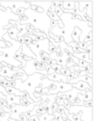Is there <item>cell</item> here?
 <instances>
[{"label": "cell", "instance_id": "obj_1", "mask_svg": "<svg viewBox=\"0 0 106 121\" xmlns=\"http://www.w3.org/2000/svg\"><path fill=\"white\" fill-rule=\"evenodd\" d=\"M47 11H44L42 13L34 12L32 9H26L23 13L24 17L27 20H19L21 25L29 24L33 27L35 30H39L47 35V39H49V31L51 29V19L47 14Z\"/></svg>", "mask_w": 106, "mask_h": 121}, {"label": "cell", "instance_id": "obj_2", "mask_svg": "<svg viewBox=\"0 0 106 121\" xmlns=\"http://www.w3.org/2000/svg\"><path fill=\"white\" fill-rule=\"evenodd\" d=\"M3 41L4 42H8L12 44L10 47H5V48H0V52H2L3 55L0 56V63L4 62L7 65L12 66L13 67H18L21 69V64L18 60L14 59V55L17 52V51L19 48H21L22 45L20 44V42H18L17 41H15L13 39H12L8 36V33H5L3 36Z\"/></svg>", "mask_w": 106, "mask_h": 121}, {"label": "cell", "instance_id": "obj_3", "mask_svg": "<svg viewBox=\"0 0 106 121\" xmlns=\"http://www.w3.org/2000/svg\"><path fill=\"white\" fill-rule=\"evenodd\" d=\"M49 44L50 42L47 38H45L42 41H39L37 42L35 44H30L28 45L29 48L31 49V51L32 52V53L36 56V59L35 60L38 62H42V58L40 56V52H46L47 54H50L51 52H49L48 48H49Z\"/></svg>", "mask_w": 106, "mask_h": 121}, {"label": "cell", "instance_id": "obj_4", "mask_svg": "<svg viewBox=\"0 0 106 121\" xmlns=\"http://www.w3.org/2000/svg\"><path fill=\"white\" fill-rule=\"evenodd\" d=\"M39 62L37 61L35 59H31L30 60L26 62V66L24 68H22V70L24 71L25 74L27 76H32V75L37 73V74L42 75V76H46L47 75V70H43V71H38L37 67H38Z\"/></svg>", "mask_w": 106, "mask_h": 121}, {"label": "cell", "instance_id": "obj_5", "mask_svg": "<svg viewBox=\"0 0 106 121\" xmlns=\"http://www.w3.org/2000/svg\"><path fill=\"white\" fill-rule=\"evenodd\" d=\"M0 5L5 9H9L14 14H17V10L21 8L27 9L31 7L29 2H0Z\"/></svg>", "mask_w": 106, "mask_h": 121}, {"label": "cell", "instance_id": "obj_6", "mask_svg": "<svg viewBox=\"0 0 106 121\" xmlns=\"http://www.w3.org/2000/svg\"><path fill=\"white\" fill-rule=\"evenodd\" d=\"M53 85L56 86L54 90L49 91L48 95H56L58 93H65L70 91L73 89L72 85L68 84V83H63V82H53Z\"/></svg>", "mask_w": 106, "mask_h": 121}, {"label": "cell", "instance_id": "obj_7", "mask_svg": "<svg viewBox=\"0 0 106 121\" xmlns=\"http://www.w3.org/2000/svg\"><path fill=\"white\" fill-rule=\"evenodd\" d=\"M92 4L93 2H78V5H79V10L80 12H83L84 9H85L86 14L89 18L92 19Z\"/></svg>", "mask_w": 106, "mask_h": 121}, {"label": "cell", "instance_id": "obj_8", "mask_svg": "<svg viewBox=\"0 0 106 121\" xmlns=\"http://www.w3.org/2000/svg\"><path fill=\"white\" fill-rule=\"evenodd\" d=\"M73 56H75L76 58L79 59V60H84L85 62H87L88 64L92 65V60L89 58V55L87 52H79V53H73Z\"/></svg>", "mask_w": 106, "mask_h": 121}, {"label": "cell", "instance_id": "obj_9", "mask_svg": "<svg viewBox=\"0 0 106 121\" xmlns=\"http://www.w3.org/2000/svg\"><path fill=\"white\" fill-rule=\"evenodd\" d=\"M5 90H6V91H7L8 94H9V95H13L18 96V97H24V96H25L26 92H22V91H18V90H17L14 87L6 86Z\"/></svg>", "mask_w": 106, "mask_h": 121}, {"label": "cell", "instance_id": "obj_10", "mask_svg": "<svg viewBox=\"0 0 106 121\" xmlns=\"http://www.w3.org/2000/svg\"><path fill=\"white\" fill-rule=\"evenodd\" d=\"M72 86L76 89L79 90L81 91H85V90H89V91H92V88L89 87V85L87 84L86 82H84V81H78L76 84H73Z\"/></svg>", "mask_w": 106, "mask_h": 121}, {"label": "cell", "instance_id": "obj_11", "mask_svg": "<svg viewBox=\"0 0 106 121\" xmlns=\"http://www.w3.org/2000/svg\"><path fill=\"white\" fill-rule=\"evenodd\" d=\"M21 53L23 54L24 56H27V57L36 59V56L32 53V52L31 51V49L29 48V47L27 45H26L25 43L22 45V52H21Z\"/></svg>", "mask_w": 106, "mask_h": 121}, {"label": "cell", "instance_id": "obj_12", "mask_svg": "<svg viewBox=\"0 0 106 121\" xmlns=\"http://www.w3.org/2000/svg\"><path fill=\"white\" fill-rule=\"evenodd\" d=\"M92 91H87L85 95L78 94L77 95V99H79L81 102H87V101L92 100Z\"/></svg>", "mask_w": 106, "mask_h": 121}, {"label": "cell", "instance_id": "obj_13", "mask_svg": "<svg viewBox=\"0 0 106 121\" xmlns=\"http://www.w3.org/2000/svg\"><path fill=\"white\" fill-rule=\"evenodd\" d=\"M8 36L11 37L12 39H13V40L15 41H17V34L19 33V31L17 29V27H16V25H13L11 28L8 29Z\"/></svg>", "mask_w": 106, "mask_h": 121}, {"label": "cell", "instance_id": "obj_14", "mask_svg": "<svg viewBox=\"0 0 106 121\" xmlns=\"http://www.w3.org/2000/svg\"><path fill=\"white\" fill-rule=\"evenodd\" d=\"M81 34V29H79L77 27H74V30H73L72 33H71V38H72L73 42H76V43H79L80 42V36Z\"/></svg>", "mask_w": 106, "mask_h": 121}, {"label": "cell", "instance_id": "obj_15", "mask_svg": "<svg viewBox=\"0 0 106 121\" xmlns=\"http://www.w3.org/2000/svg\"><path fill=\"white\" fill-rule=\"evenodd\" d=\"M37 115L39 119V121H54V116H53V114H51L50 115V114H47V112L42 114H37Z\"/></svg>", "mask_w": 106, "mask_h": 121}, {"label": "cell", "instance_id": "obj_16", "mask_svg": "<svg viewBox=\"0 0 106 121\" xmlns=\"http://www.w3.org/2000/svg\"><path fill=\"white\" fill-rule=\"evenodd\" d=\"M75 4L76 2H61V7L65 10H73L75 8Z\"/></svg>", "mask_w": 106, "mask_h": 121}, {"label": "cell", "instance_id": "obj_17", "mask_svg": "<svg viewBox=\"0 0 106 121\" xmlns=\"http://www.w3.org/2000/svg\"><path fill=\"white\" fill-rule=\"evenodd\" d=\"M47 16L50 17V19L51 21H56V22H60V21H61V19H60V17L56 15V13L55 12L50 13L49 14H47Z\"/></svg>", "mask_w": 106, "mask_h": 121}, {"label": "cell", "instance_id": "obj_18", "mask_svg": "<svg viewBox=\"0 0 106 121\" xmlns=\"http://www.w3.org/2000/svg\"><path fill=\"white\" fill-rule=\"evenodd\" d=\"M91 44H92V42H86V43L85 42H79V43H78V46H79V48L83 49V50L85 51L88 46L91 45Z\"/></svg>", "mask_w": 106, "mask_h": 121}, {"label": "cell", "instance_id": "obj_19", "mask_svg": "<svg viewBox=\"0 0 106 121\" xmlns=\"http://www.w3.org/2000/svg\"><path fill=\"white\" fill-rule=\"evenodd\" d=\"M30 9H32V11H34V12L39 13H42L44 12V10L42 9V8L38 7V6H36V5H31Z\"/></svg>", "mask_w": 106, "mask_h": 121}, {"label": "cell", "instance_id": "obj_20", "mask_svg": "<svg viewBox=\"0 0 106 121\" xmlns=\"http://www.w3.org/2000/svg\"><path fill=\"white\" fill-rule=\"evenodd\" d=\"M53 116H54V121H64L61 118V114L59 112H54L53 113Z\"/></svg>", "mask_w": 106, "mask_h": 121}, {"label": "cell", "instance_id": "obj_21", "mask_svg": "<svg viewBox=\"0 0 106 121\" xmlns=\"http://www.w3.org/2000/svg\"><path fill=\"white\" fill-rule=\"evenodd\" d=\"M51 67L54 70L56 73H57V74H61V71H60V70H61V68L62 67V66H59V65H57V64H55V65H52Z\"/></svg>", "mask_w": 106, "mask_h": 121}, {"label": "cell", "instance_id": "obj_22", "mask_svg": "<svg viewBox=\"0 0 106 121\" xmlns=\"http://www.w3.org/2000/svg\"><path fill=\"white\" fill-rule=\"evenodd\" d=\"M85 52L88 53V55H89V58L90 59V60H92L93 57H92V44L89 46H88L87 48H86Z\"/></svg>", "mask_w": 106, "mask_h": 121}, {"label": "cell", "instance_id": "obj_23", "mask_svg": "<svg viewBox=\"0 0 106 121\" xmlns=\"http://www.w3.org/2000/svg\"><path fill=\"white\" fill-rule=\"evenodd\" d=\"M60 71H61V74L63 75V76H68L70 75V73H71V71H70L69 69H66V68H61V70H60Z\"/></svg>", "mask_w": 106, "mask_h": 121}, {"label": "cell", "instance_id": "obj_24", "mask_svg": "<svg viewBox=\"0 0 106 121\" xmlns=\"http://www.w3.org/2000/svg\"><path fill=\"white\" fill-rule=\"evenodd\" d=\"M60 4H61V2H52L51 6V9H50L51 12V13L55 12V9H56L57 6H59Z\"/></svg>", "mask_w": 106, "mask_h": 121}, {"label": "cell", "instance_id": "obj_25", "mask_svg": "<svg viewBox=\"0 0 106 121\" xmlns=\"http://www.w3.org/2000/svg\"><path fill=\"white\" fill-rule=\"evenodd\" d=\"M92 32H89L87 35V37H85V38L84 39V41H83V42H92Z\"/></svg>", "mask_w": 106, "mask_h": 121}, {"label": "cell", "instance_id": "obj_26", "mask_svg": "<svg viewBox=\"0 0 106 121\" xmlns=\"http://www.w3.org/2000/svg\"><path fill=\"white\" fill-rule=\"evenodd\" d=\"M55 13H56V15L58 16V17H61V14L63 13V12H62V10H61V9H60V5L59 6H57V7L56 8V9H55Z\"/></svg>", "mask_w": 106, "mask_h": 121}, {"label": "cell", "instance_id": "obj_27", "mask_svg": "<svg viewBox=\"0 0 106 121\" xmlns=\"http://www.w3.org/2000/svg\"><path fill=\"white\" fill-rule=\"evenodd\" d=\"M89 65H90V64H88L87 62H85V61H84V60H79V64H78V66H81V67L85 68L86 66H88Z\"/></svg>", "mask_w": 106, "mask_h": 121}, {"label": "cell", "instance_id": "obj_28", "mask_svg": "<svg viewBox=\"0 0 106 121\" xmlns=\"http://www.w3.org/2000/svg\"><path fill=\"white\" fill-rule=\"evenodd\" d=\"M27 121H39V119L37 117V115H34L32 117L27 118Z\"/></svg>", "mask_w": 106, "mask_h": 121}, {"label": "cell", "instance_id": "obj_29", "mask_svg": "<svg viewBox=\"0 0 106 121\" xmlns=\"http://www.w3.org/2000/svg\"><path fill=\"white\" fill-rule=\"evenodd\" d=\"M7 47V45H6V42L4 41H0V48H5ZM3 53L0 52V56H2Z\"/></svg>", "mask_w": 106, "mask_h": 121}, {"label": "cell", "instance_id": "obj_30", "mask_svg": "<svg viewBox=\"0 0 106 121\" xmlns=\"http://www.w3.org/2000/svg\"><path fill=\"white\" fill-rule=\"evenodd\" d=\"M0 93H2V94L4 95V96H7L8 95V94L7 93V91H6L5 88L3 87V86H0Z\"/></svg>", "mask_w": 106, "mask_h": 121}, {"label": "cell", "instance_id": "obj_31", "mask_svg": "<svg viewBox=\"0 0 106 121\" xmlns=\"http://www.w3.org/2000/svg\"><path fill=\"white\" fill-rule=\"evenodd\" d=\"M47 75H51V74H53V73H55V71L52 69L51 66H49V67L47 68Z\"/></svg>", "mask_w": 106, "mask_h": 121}, {"label": "cell", "instance_id": "obj_32", "mask_svg": "<svg viewBox=\"0 0 106 121\" xmlns=\"http://www.w3.org/2000/svg\"><path fill=\"white\" fill-rule=\"evenodd\" d=\"M49 92V89L48 88H45V89H42V91H41V95H48Z\"/></svg>", "mask_w": 106, "mask_h": 121}, {"label": "cell", "instance_id": "obj_33", "mask_svg": "<svg viewBox=\"0 0 106 121\" xmlns=\"http://www.w3.org/2000/svg\"><path fill=\"white\" fill-rule=\"evenodd\" d=\"M58 106H59V105H58V104H56V102L53 103V104H52V107H51V109H52V111H53V113L56 112V109H57Z\"/></svg>", "mask_w": 106, "mask_h": 121}, {"label": "cell", "instance_id": "obj_34", "mask_svg": "<svg viewBox=\"0 0 106 121\" xmlns=\"http://www.w3.org/2000/svg\"><path fill=\"white\" fill-rule=\"evenodd\" d=\"M54 41L56 42H62V41H64V39H63V37H56Z\"/></svg>", "mask_w": 106, "mask_h": 121}, {"label": "cell", "instance_id": "obj_35", "mask_svg": "<svg viewBox=\"0 0 106 121\" xmlns=\"http://www.w3.org/2000/svg\"><path fill=\"white\" fill-rule=\"evenodd\" d=\"M0 11H3V12H6V9H4V8H3L1 5H0Z\"/></svg>", "mask_w": 106, "mask_h": 121}, {"label": "cell", "instance_id": "obj_36", "mask_svg": "<svg viewBox=\"0 0 106 121\" xmlns=\"http://www.w3.org/2000/svg\"><path fill=\"white\" fill-rule=\"evenodd\" d=\"M2 67H4V66L2 65V63H0V68H2Z\"/></svg>", "mask_w": 106, "mask_h": 121}]
</instances>
